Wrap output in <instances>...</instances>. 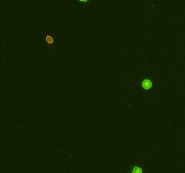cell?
Returning a JSON list of instances; mask_svg holds the SVG:
<instances>
[{
  "label": "cell",
  "mask_w": 185,
  "mask_h": 173,
  "mask_svg": "<svg viewBox=\"0 0 185 173\" xmlns=\"http://www.w3.org/2000/svg\"><path fill=\"white\" fill-rule=\"evenodd\" d=\"M153 86H154V83L152 81L150 78H144V80L142 81L141 83V87L143 88V89L144 90H149V89H151L153 88Z\"/></svg>",
  "instance_id": "1"
},
{
  "label": "cell",
  "mask_w": 185,
  "mask_h": 173,
  "mask_svg": "<svg viewBox=\"0 0 185 173\" xmlns=\"http://www.w3.org/2000/svg\"><path fill=\"white\" fill-rule=\"evenodd\" d=\"M78 2H79V3H88L89 0H77Z\"/></svg>",
  "instance_id": "4"
},
{
  "label": "cell",
  "mask_w": 185,
  "mask_h": 173,
  "mask_svg": "<svg viewBox=\"0 0 185 173\" xmlns=\"http://www.w3.org/2000/svg\"><path fill=\"white\" fill-rule=\"evenodd\" d=\"M131 173H143V168L138 166V165H135V166L132 168Z\"/></svg>",
  "instance_id": "2"
},
{
  "label": "cell",
  "mask_w": 185,
  "mask_h": 173,
  "mask_svg": "<svg viewBox=\"0 0 185 173\" xmlns=\"http://www.w3.org/2000/svg\"><path fill=\"white\" fill-rule=\"evenodd\" d=\"M45 41H46L47 44H49V45H51V44H53V42H54V39H53V37H52L51 35H50V34H47V35L45 36Z\"/></svg>",
  "instance_id": "3"
}]
</instances>
